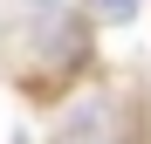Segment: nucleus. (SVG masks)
Instances as JSON below:
<instances>
[{"label": "nucleus", "mask_w": 151, "mask_h": 144, "mask_svg": "<svg viewBox=\"0 0 151 144\" xmlns=\"http://www.w3.org/2000/svg\"><path fill=\"white\" fill-rule=\"evenodd\" d=\"M144 0H89V21H103V28H117V21H137Z\"/></svg>", "instance_id": "nucleus-1"}, {"label": "nucleus", "mask_w": 151, "mask_h": 144, "mask_svg": "<svg viewBox=\"0 0 151 144\" xmlns=\"http://www.w3.org/2000/svg\"><path fill=\"white\" fill-rule=\"evenodd\" d=\"M35 7H55V0H35Z\"/></svg>", "instance_id": "nucleus-2"}]
</instances>
